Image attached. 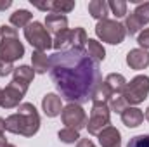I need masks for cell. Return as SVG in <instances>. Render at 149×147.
Returning <instances> with one entry per match:
<instances>
[{
    "label": "cell",
    "instance_id": "6da1fadb",
    "mask_svg": "<svg viewBox=\"0 0 149 147\" xmlns=\"http://www.w3.org/2000/svg\"><path fill=\"white\" fill-rule=\"evenodd\" d=\"M49 73L61 94L70 104H85L92 101L97 87L102 83L99 62L94 61L87 50L68 49L49 57Z\"/></svg>",
    "mask_w": 149,
    "mask_h": 147
},
{
    "label": "cell",
    "instance_id": "7a4b0ae2",
    "mask_svg": "<svg viewBox=\"0 0 149 147\" xmlns=\"http://www.w3.org/2000/svg\"><path fill=\"white\" fill-rule=\"evenodd\" d=\"M40 128V114L37 107L30 102H23L16 114H10L5 119V130L16 135L33 137Z\"/></svg>",
    "mask_w": 149,
    "mask_h": 147
},
{
    "label": "cell",
    "instance_id": "3957f363",
    "mask_svg": "<svg viewBox=\"0 0 149 147\" xmlns=\"http://www.w3.org/2000/svg\"><path fill=\"white\" fill-rule=\"evenodd\" d=\"M148 95H149V76H146V74H139V76L132 78L130 81H127V87L121 94V97L130 106H137V104L144 102L148 99Z\"/></svg>",
    "mask_w": 149,
    "mask_h": 147
},
{
    "label": "cell",
    "instance_id": "277c9868",
    "mask_svg": "<svg viewBox=\"0 0 149 147\" xmlns=\"http://www.w3.org/2000/svg\"><path fill=\"white\" fill-rule=\"evenodd\" d=\"M95 35L101 38L102 42L106 43H111V45H118L121 43L125 37H127V30L121 23L118 21H113V19H102L97 23L95 26Z\"/></svg>",
    "mask_w": 149,
    "mask_h": 147
},
{
    "label": "cell",
    "instance_id": "5b68a950",
    "mask_svg": "<svg viewBox=\"0 0 149 147\" xmlns=\"http://www.w3.org/2000/svg\"><path fill=\"white\" fill-rule=\"evenodd\" d=\"M24 38L30 42V45L35 49V50H40V52H45L52 47V38H50V33L47 31L45 24L38 23V21H33L30 23L26 28H24Z\"/></svg>",
    "mask_w": 149,
    "mask_h": 147
},
{
    "label": "cell",
    "instance_id": "8992f818",
    "mask_svg": "<svg viewBox=\"0 0 149 147\" xmlns=\"http://www.w3.org/2000/svg\"><path fill=\"white\" fill-rule=\"evenodd\" d=\"M111 111L108 104H94L90 111V118L87 119V130L92 135H99L104 128L109 126Z\"/></svg>",
    "mask_w": 149,
    "mask_h": 147
},
{
    "label": "cell",
    "instance_id": "52a82bcc",
    "mask_svg": "<svg viewBox=\"0 0 149 147\" xmlns=\"http://www.w3.org/2000/svg\"><path fill=\"white\" fill-rule=\"evenodd\" d=\"M61 118L66 128H73L76 132H80L81 128H87V114L80 104H68L66 107H63Z\"/></svg>",
    "mask_w": 149,
    "mask_h": 147
},
{
    "label": "cell",
    "instance_id": "ba28073f",
    "mask_svg": "<svg viewBox=\"0 0 149 147\" xmlns=\"http://www.w3.org/2000/svg\"><path fill=\"white\" fill-rule=\"evenodd\" d=\"M24 55V45L19 42V38H2L0 40V59L7 62H14Z\"/></svg>",
    "mask_w": 149,
    "mask_h": 147
},
{
    "label": "cell",
    "instance_id": "9c48e42d",
    "mask_svg": "<svg viewBox=\"0 0 149 147\" xmlns=\"http://www.w3.org/2000/svg\"><path fill=\"white\" fill-rule=\"evenodd\" d=\"M33 78H35V71H33V68H30V66H19V68H14L10 85H14V87L19 88L23 94H26L30 83L33 81Z\"/></svg>",
    "mask_w": 149,
    "mask_h": 147
},
{
    "label": "cell",
    "instance_id": "30bf717a",
    "mask_svg": "<svg viewBox=\"0 0 149 147\" xmlns=\"http://www.w3.org/2000/svg\"><path fill=\"white\" fill-rule=\"evenodd\" d=\"M23 97H24V94H23L19 88H16L14 85L9 83V85L2 90V95H0V107H3V109L19 107Z\"/></svg>",
    "mask_w": 149,
    "mask_h": 147
},
{
    "label": "cell",
    "instance_id": "8fae6325",
    "mask_svg": "<svg viewBox=\"0 0 149 147\" xmlns=\"http://www.w3.org/2000/svg\"><path fill=\"white\" fill-rule=\"evenodd\" d=\"M42 109L49 118H56L63 112V101L57 94H47L42 99Z\"/></svg>",
    "mask_w": 149,
    "mask_h": 147
},
{
    "label": "cell",
    "instance_id": "7c38bea8",
    "mask_svg": "<svg viewBox=\"0 0 149 147\" xmlns=\"http://www.w3.org/2000/svg\"><path fill=\"white\" fill-rule=\"evenodd\" d=\"M127 64L132 69H146L149 66V52L144 49H134L127 54Z\"/></svg>",
    "mask_w": 149,
    "mask_h": 147
},
{
    "label": "cell",
    "instance_id": "4fadbf2b",
    "mask_svg": "<svg viewBox=\"0 0 149 147\" xmlns=\"http://www.w3.org/2000/svg\"><path fill=\"white\" fill-rule=\"evenodd\" d=\"M45 28L49 33H61L64 30H68V17L64 14H56V12H50L45 16Z\"/></svg>",
    "mask_w": 149,
    "mask_h": 147
},
{
    "label": "cell",
    "instance_id": "5bb4252c",
    "mask_svg": "<svg viewBox=\"0 0 149 147\" xmlns=\"http://www.w3.org/2000/svg\"><path fill=\"white\" fill-rule=\"evenodd\" d=\"M97 137H99V144L102 147H121V135L114 126L104 128Z\"/></svg>",
    "mask_w": 149,
    "mask_h": 147
},
{
    "label": "cell",
    "instance_id": "9a60e30c",
    "mask_svg": "<svg viewBox=\"0 0 149 147\" xmlns=\"http://www.w3.org/2000/svg\"><path fill=\"white\" fill-rule=\"evenodd\" d=\"M121 121H123L125 126L135 128V126H139L144 121V112L139 109V107H127V109L121 112Z\"/></svg>",
    "mask_w": 149,
    "mask_h": 147
},
{
    "label": "cell",
    "instance_id": "2e32d148",
    "mask_svg": "<svg viewBox=\"0 0 149 147\" xmlns=\"http://www.w3.org/2000/svg\"><path fill=\"white\" fill-rule=\"evenodd\" d=\"M88 12H90V16L94 19L102 21V19H108L109 5L104 0H92V2H88Z\"/></svg>",
    "mask_w": 149,
    "mask_h": 147
},
{
    "label": "cell",
    "instance_id": "e0dca14e",
    "mask_svg": "<svg viewBox=\"0 0 149 147\" xmlns=\"http://www.w3.org/2000/svg\"><path fill=\"white\" fill-rule=\"evenodd\" d=\"M31 68H33V71L38 74H45L49 71V66H50V62H49V57H47V54L45 52H40V50H35L33 52V55H31Z\"/></svg>",
    "mask_w": 149,
    "mask_h": 147
},
{
    "label": "cell",
    "instance_id": "ac0fdd59",
    "mask_svg": "<svg viewBox=\"0 0 149 147\" xmlns=\"http://www.w3.org/2000/svg\"><path fill=\"white\" fill-rule=\"evenodd\" d=\"M104 83L111 88L113 94H123V90H125V87H127L125 76L120 74V73H109L108 76H106Z\"/></svg>",
    "mask_w": 149,
    "mask_h": 147
},
{
    "label": "cell",
    "instance_id": "d6986e66",
    "mask_svg": "<svg viewBox=\"0 0 149 147\" xmlns=\"http://www.w3.org/2000/svg\"><path fill=\"white\" fill-rule=\"evenodd\" d=\"M33 19V14L26 9H19L14 14H10V24L16 28H26Z\"/></svg>",
    "mask_w": 149,
    "mask_h": 147
},
{
    "label": "cell",
    "instance_id": "ffe728a7",
    "mask_svg": "<svg viewBox=\"0 0 149 147\" xmlns=\"http://www.w3.org/2000/svg\"><path fill=\"white\" fill-rule=\"evenodd\" d=\"M87 54L94 61H97V62H101V61L106 59V50H104L102 43L97 42V40H92V38H88V42H87Z\"/></svg>",
    "mask_w": 149,
    "mask_h": 147
},
{
    "label": "cell",
    "instance_id": "44dd1931",
    "mask_svg": "<svg viewBox=\"0 0 149 147\" xmlns=\"http://www.w3.org/2000/svg\"><path fill=\"white\" fill-rule=\"evenodd\" d=\"M113 97H114V94L111 92V88L102 81L97 87V90H95V94L92 97V104H109V101Z\"/></svg>",
    "mask_w": 149,
    "mask_h": 147
},
{
    "label": "cell",
    "instance_id": "7402d4cb",
    "mask_svg": "<svg viewBox=\"0 0 149 147\" xmlns=\"http://www.w3.org/2000/svg\"><path fill=\"white\" fill-rule=\"evenodd\" d=\"M52 47L56 49V52L71 49V30H64V31L57 33L52 40Z\"/></svg>",
    "mask_w": 149,
    "mask_h": 147
},
{
    "label": "cell",
    "instance_id": "603a6c76",
    "mask_svg": "<svg viewBox=\"0 0 149 147\" xmlns=\"http://www.w3.org/2000/svg\"><path fill=\"white\" fill-rule=\"evenodd\" d=\"M87 42H88V37H87V33H85L83 28L71 30V49H81V50H85Z\"/></svg>",
    "mask_w": 149,
    "mask_h": 147
},
{
    "label": "cell",
    "instance_id": "cb8c5ba5",
    "mask_svg": "<svg viewBox=\"0 0 149 147\" xmlns=\"http://www.w3.org/2000/svg\"><path fill=\"white\" fill-rule=\"evenodd\" d=\"M132 16L135 17V21H137L141 26L148 24L149 23V2H142V3H139V5L135 7V10L132 12Z\"/></svg>",
    "mask_w": 149,
    "mask_h": 147
},
{
    "label": "cell",
    "instance_id": "d4e9b609",
    "mask_svg": "<svg viewBox=\"0 0 149 147\" xmlns=\"http://www.w3.org/2000/svg\"><path fill=\"white\" fill-rule=\"evenodd\" d=\"M57 135H59V140L64 142V144H74V142L80 140V133L73 128H63Z\"/></svg>",
    "mask_w": 149,
    "mask_h": 147
},
{
    "label": "cell",
    "instance_id": "484cf974",
    "mask_svg": "<svg viewBox=\"0 0 149 147\" xmlns=\"http://www.w3.org/2000/svg\"><path fill=\"white\" fill-rule=\"evenodd\" d=\"M74 9V2H66V0H54L52 2V12L56 14H68Z\"/></svg>",
    "mask_w": 149,
    "mask_h": 147
},
{
    "label": "cell",
    "instance_id": "4316f807",
    "mask_svg": "<svg viewBox=\"0 0 149 147\" xmlns=\"http://www.w3.org/2000/svg\"><path fill=\"white\" fill-rule=\"evenodd\" d=\"M108 5H109L111 12L116 17H125L127 16V2H123V0H111V2H108Z\"/></svg>",
    "mask_w": 149,
    "mask_h": 147
},
{
    "label": "cell",
    "instance_id": "83f0119b",
    "mask_svg": "<svg viewBox=\"0 0 149 147\" xmlns=\"http://www.w3.org/2000/svg\"><path fill=\"white\" fill-rule=\"evenodd\" d=\"M128 107V104H127V101L121 97V95H118V97H113L111 101H109V111L113 112H118V114H121L123 111Z\"/></svg>",
    "mask_w": 149,
    "mask_h": 147
},
{
    "label": "cell",
    "instance_id": "f1b7e54d",
    "mask_svg": "<svg viewBox=\"0 0 149 147\" xmlns=\"http://www.w3.org/2000/svg\"><path fill=\"white\" fill-rule=\"evenodd\" d=\"M123 26H125L127 33H130V35H135V33H137V31L142 28V26H141V24L135 21V17H134L132 14H128V16L125 17V24H123Z\"/></svg>",
    "mask_w": 149,
    "mask_h": 147
},
{
    "label": "cell",
    "instance_id": "f546056e",
    "mask_svg": "<svg viewBox=\"0 0 149 147\" xmlns=\"http://www.w3.org/2000/svg\"><path fill=\"white\" fill-rule=\"evenodd\" d=\"M127 147H149V133H146V135H135V137H132Z\"/></svg>",
    "mask_w": 149,
    "mask_h": 147
},
{
    "label": "cell",
    "instance_id": "4dcf8cb0",
    "mask_svg": "<svg viewBox=\"0 0 149 147\" xmlns=\"http://www.w3.org/2000/svg\"><path fill=\"white\" fill-rule=\"evenodd\" d=\"M0 37L2 38H14V37H17V31H16V28H12V26L2 24V26H0Z\"/></svg>",
    "mask_w": 149,
    "mask_h": 147
},
{
    "label": "cell",
    "instance_id": "1f68e13d",
    "mask_svg": "<svg viewBox=\"0 0 149 147\" xmlns=\"http://www.w3.org/2000/svg\"><path fill=\"white\" fill-rule=\"evenodd\" d=\"M137 43H139V45H141V49H144V50H148V49H149V28H146V30L139 35Z\"/></svg>",
    "mask_w": 149,
    "mask_h": 147
},
{
    "label": "cell",
    "instance_id": "d6a6232c",
    "mask_svg": "<svg viewBox=\"0 0 149 147\" xmlns=\"http://www.w3.org/2000/svg\"><path fill=\"white\" fill-rule=\"evenodd\" d=\"M14 73V66L12 62H7L3 59H0V76H7V74Z\"/></svg>",
    "mask_w": 149,
    "mask_h": 147
},
{
    "label": "cell",
    "instance_id": "836d02e7",
    "mask_svg": "<svg viewBox=\"0 0 149 147\" xmlns=\"http://www.w3.org/2000/svg\"><path fill=\"white\" fill-rule=\"evenodd\" d=\"M76 147H95V146H94V142H92V140H88V139H80Z\"/></svg>",
    "mask_w": 149,
    "mask_h": 147
},
{
    "label": "cell",
    "instance_id": "e575fe53",
    "mask_svg": "<svg viewBox=\"0 0 149 147\" xmlns=\"http://www.w3.org/2000/svg\"><path fill=\"white\" fill-rule=\"evenodd\" d=\"M35 7L40 9V10H52V2H47V3H35Z\"/></svg>",
    "mask_w": 149,
    "mask_h": 147
},
{
    "label": "cell",
    "instance_id": "d590c367",
    "mask_svg": "<svg viewBox=\"0 0 149 147\" xmlns=\"http://www.w3.org/2000/svg\"><path fill=\"white\" fill-rule=\"evenodd\" d=\"M10 5H12L10 0H0V10H5V9H9Z\"/></svg>",
    "mask_w": 149,
    "mask_h": 147
},
{
    "label": "cell",
    "instance_id": "8d00e7d4",
    "mask_svg": "<svg viewBox=\"0 0 149 147\" xmlns=\"http://www.w3.org/2000/svg\"><path fill=\"white\" fill-rule=\"evenodd\" d=\"M3 132H5V119L0 118V135H3Z\"/></svg>",
    "mask_w": 149,
    "mask_h": 147
},
{
    "label": "cell",
    "instance_id": "74e56055",
    "mask_svg": "<svg viewBox=\"0 0 149 147\" xmlns=\"http://www.w3.org/2000/svg\"><path fill=\"white\" fill-rule=\"evenodd\" d=\"M5 146H7V139L3 135H0V147H5Z\"/></svg>",
    "mask_w": 149,
    "mask_h": 147
},
{
    "label": "cell",
    "instance_id": "f35d334b",
    "mask_svg": "<svg viewBox=\"0 0 149 147\" xmlns=\"http://www.w3.org/2000/svg\"><path fill=\"white\" fill-rule=\"evenodd\" d=\"M144 116H146V119H148V121H149V107H148V109H146V114H144Z\"/></svg>",
    "mask_w": 149,
    "mask_h": 147
},
{
    "label": "cell",
    "instance_id": "ab89813d",
    "mask_svg": "<svg viewBox=\"0 0 149 147\" xmlns=\"http://www.w3.org/2000/svg\"><path fill=\"white\" fill-rule=\"evenodd\" d=\"M5 147H16V146H12V144H7V146H5Z\"/></svg>",
    "mask_w": 149,
    "mask_h": 147
},
{
    "label": "cell",
    "instance_id": "60d3db41",
    "mask_svg": "<svg viewBox=\"0 0 149 147\" xmlns=\"http://www.w3.org/2000/svg\"><path fill=\"white\" fill-rule=\"evenodd\" d=\"M0 95H2V90H0Z\"/></svg>",
    "mask_w": 149,
    "mask_h": 147
}]
</instances>
